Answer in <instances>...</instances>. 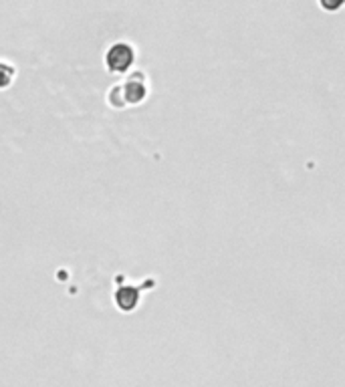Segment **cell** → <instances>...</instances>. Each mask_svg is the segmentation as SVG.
<instances>
[{"label":"cell","mask_w":345,"mask_h":387,"mask_svg":"<svg viewBox=\"0 0 345 387\" xmlns=\"http://www.w3.org/2000/svg\"><path fill=\"white\" fill-rule=\"evenodd\" d=\"M115 303L121 311H132L136 309L138 305V291L132 289V287H123V289H117L115 293Z\"/></svg>","instance_id":"7a4b0ae2"},{"label":"cell","mask_w":345,"mask_h":387,"mask_svg":"<svg viewBox=\"0 0 345 387\" xmlns=\"http://www.w3.org/2000/svg\"><path fill=\"white\" fill-rule=\"evenodd\" d=\"M12 77H15V69L10 67L8 63H0V89L10 85Z\"/></svg>","instance_id":"3957f363"},{"label":"cell","mask_w":345,"mask_h":387,"mask_svg":"<svg viewBox=\"0 0 345 387\" xmlns=\"http://www.w3.org/2000/svg\"><path fill=\"white\" fill-rule=\"evenodd\" d=\"M134 59H136L134 48L130 45H125V43H117L105 55V63H107V69L112 73H125L127 69L132 67Z\"/></svg>","instance_id":"6da1fadb"}]
</instances>
